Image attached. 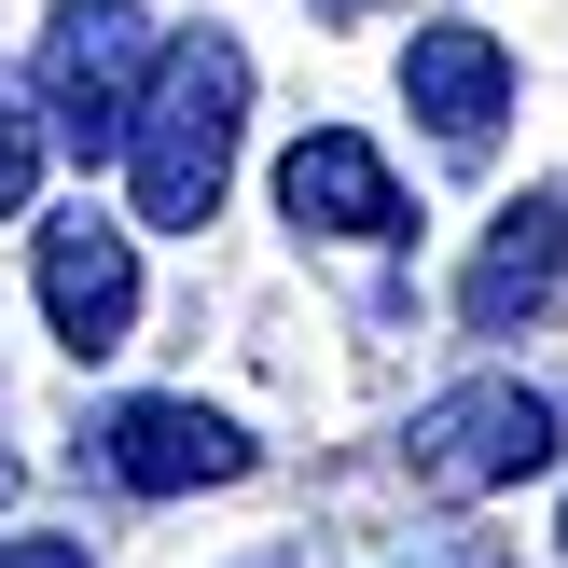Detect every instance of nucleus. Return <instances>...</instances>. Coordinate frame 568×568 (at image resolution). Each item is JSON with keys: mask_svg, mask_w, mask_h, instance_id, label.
Segmentation results:
<instances>
[{"mask_svg": "<svg viewBox=\"0 0 568 568\" xmlns=\"http://www.w3.org/2000/svg\"><path fill=\"white\" fill-rule=\"evenodd\" d=\"M236 125H250V55L222 42V28L153 42V83H139V111H125V194H139V222L194 236V222L222 209V181H236Z\"/></svg>", "mask_w": 568, "mask_h": 568, "instance_id": "f257e3e1", "label": "nucleus"}, {"mask_svg": "<svg viewBox=\"0 0 568 568\" xmlns=\"http://www.w3.org/2000/svg\"><path fill=\"white\" fill-rule=\"evenodd\" d=\"M139 83H153V14H139V0H70V14L42 28L28 111H42L55 153L125 166V111H139Z\"/></svg>", "mask_w": 568, "mask_h": 568, "instance_id": "f03ea898", "label": "nucleus"}, {"mask_svg": "<svg viewBox=\"0 0 568 568\" xmlns=\"http://www.w3.org/2000/svg\"><path fill=\"white\" fill-rule=\"evenodd\" d=\"M541 458H555V403L514 388V375L444 388V403H416V430H403V471L430 499H499V486H527Z\"/></svg>", "mask_w": 568, "mask_h": 568, "instance_id": "7ed1b4c3", "label": "nucleus"}, {"mask_svg": "<svg viewBox=\"0 0 568 568\" xmlns=\"http://www.w3.org/2000/svg\"><path fill=\"white\" fill-rule=\"evenodd\" d=\"M250 458H264V444H250L236 416L166 403V388H139V403H111V416H98V471H111L125 499H194V486H236Z\"/></svg>", "mask_w": 568, "mask_h": 568, "instance_id": "20e7f679", "label": "nucleus"}, {"mask_svg": "<svg viewBox=\"0 0 568 568\" xmlns=\"http://www.w3.org/2000/svg\"><path fill=\"white\" fill-rule=\"evenodd\" d=\"M42 320H55L70 361H111L139 333V250H125V222H98V209L42 222Z\"/></svg>", "mask_w": 568, "mask_h": 568, "instance_id": "39448f33", "label": "nucleus"}, {"mask_svg": "<svg viewBox=\"0 0 568 568\" xmlns=\"http://www.w3.org/2000/svg\"><path fill=\"white\" fill-rule=\"evenodd\" d=\"M277 209H292L305 236H361V250L416 236V209H403V181H388V153H375V139H347V125H320V139H292V153H277Z\"/></svg>", "mask_w": 568, "mask_h": 568, "instance_id": "423d86ee", "label": "nucleus"}, {"mask_svg": "<svg viewBox=\"0 0 568 568\" xmlns=\"http://www.w3.org/2000/svg\"><path fill=\"white\" fill-rule=\"evenodd\" d=\"M403 98L430 111L444 153H486L499 111H514V55H499L486 28H416V42H403Z\"/></svg>", "mask_w": 568, "mask_h": 568, "instance_id": "0eeeda50", "label": "nucleus"}, {"mask_svg": "<svg viewBox=\"0 0 568 568\" xmlns=\"http://www.w3.org/2000/svg\"><path fill=\"white\" fill-rule=\"evenodd\" d=\"M555 264H568V209H555V194H527V209H499L486 264L458 277L471 333H527V320H541V292H555Z\"/></svg>", "mask_w": 568, "mask_h": 568, "instance_id": "6e6552de", "label": "nucleus"}, {"mask_svg": "<svg viewBox=\"0 0 568 568\" xmlns=\"http://www.w3.org/2000/svg\"><path fill=\"white\" fill-rule=\"evenodd\" d=\"M28 194H42V111H28L14 83H0V222H14Z\"/></svg>", "mask_w": 568, "mask_h": 568, "instance_id": "1a4fd4ad", "label": "nucleus"}, {"mask_svg": "<svg viewBox=\"0 0 568 568\" xmlns=\"http://www.w3.org/2000/svg\"><path fill=\"white\" fill-rule=\"evenodd\" d=\"M0 568H98L83 541H55V527H28V541H0Z\"/></svg>", "mask_w": 568, "mask_h": 568, "instance_id": "9d476101", "label": "nucleus"}]
</instances>
